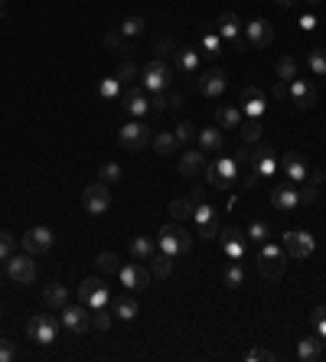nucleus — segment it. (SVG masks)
Masks as SVG:
<instances>
[{"label": "nucleus", "instance_id": "f257e3e1", "mask_svg": "<svg viewBox=\"0 0 326 362\" xmlns=\"http://www.w3.org/2000/svg\"><path fill=\"white\" fill-rule=\"evenodd\" d=\"M160 251L163 255H170V258H180V255H189L193 248V235H189V228L183 222H170L160 228Z\"/></svg>", "mask_w": 326, "mask_h": 362}, {"label": "nucleus", "instance_id": "f03ea898", "mask_svg": "<svg viewBox=\"0 0 326 362\" xmlns=\"http://www.w3.org/2000/svg\"><path fill=\"white\" fill-rule=\"evenodd\" d=\"M258 271H261L268 281H281L284 271H287V251L264 242V248L258 251Z\"/></svg>", "mask_w": 326, "mask_h": 362}, {"label": "nucleus", "instance_id": "7ed1b4c3", "mask_svg": "<svg viewBox=\"0 0 326 362\" xmlns=\"http://www.w3.org/2000/svg\"><path fill=\"white\" fill-rule=\"evenodd\" d=\"M151 138H153V131L140 118H134V121H127L121 131H118V144L127 150V153H138V150H144L147 144H151Z\"/></svg>", "mask_w": 326, "mask_h": 362}, {"label": "nucleus", "instance_id": "20e7f679", "mask_svg": "<svg viewBox=\"0 0 326 362\" xmlns=\"http://www.w3.org/2000/svg\"><path fill=\"white\" fill-rule=\"evenodd\" d=\"M140 82L147 92H166L173 82V69L166 65V59H151V63L140 69Z\"/></svg>", "mask_w": 326, "mask_h": 362}, {"label": "nucleus", "instance_id": "39448f33", "mask_svg": "<svg viewBox=\"0 0 326 362\" xmlns=\"http://www.w3.org/2000/svg\"><path fill=\"white\" fill-rule=\"evenodd\" d=\"M26 333H30L33 343L50 346V343H56V337H59V320H56L52 313H36V317L26 323Z\"/></svg>", "mask_w": 326, "mask_h": 362}, {"label": "nucleus", "instance_id": "423d86ee", "mask_svg": "<svg viewBox=\"0 0 326 362\" xmlns=\"http://www.w3.org/2000/svg\"><path fill=\"white\" fill-rule=\"evenodd\" d=\"M59 323L72 333V337H82L91 330V313H88L85 304H65L63 310H59Z\"/></svg>", "mask_w": 326, "mask_h": 362}, {"label": "nucleus", "instance_id": "0eeeda50", "mask_svg": "<svg viewBox=\"0 0 326 362\" xmlns=\"http://www.w3.org/2000/svg\"><path fill=\"white\" fill-rule=\"evenodd\" d=\"M206 180H209V187H215V189H228L239 180V163L232 160V157H219L215 163L206 167Z\"/></svg>", "mask_w": 326, "mask_h": 362}, {"label": "nucleus", "instance_id": "6e6552de", "mask_svg": "<svg viewBox=\"0 0 326 362\" xmlns=\"http://www.w3.org/2000/svg\"><path fill=\"white\" fill-rule=\"evenodd\" d=\"M82 209H85L88 215H105L108 209H111V189H108V183H91V187H85V193H82Z\"/></svg>", "mask_w": 326, "mask_h": 362}, {"label": "nucleus", "instance_id": "1a4fd4ad", "mask_svg": "<svg viewBox=\"0 0 326 362\" xmlns=\"http://www.w3.org/2000/svg\"><path fill=\"white\" fill-rule=\"evenodd\" d=\"M118 281H121L127 290H138L140 294V290L151 288L153 275H151V268H144V262H127L118 268Z\"/></svg>", "mask_w": 326, "mask_h": 362}, {"label": "nucleus", "instance_id": "9d476101", "mask_svg": "<svg viewBox=\"0 0 326 362\" xmlns=\"http://www.w3.org/2000/svg\"><path fill=\"white\" fill-rule=\"evenodd\" d=\"M7 277H10L13 284H33L36 281V262H33V255L30 251H23V255L13 251L10 258H7Z\"/></svg>", "mask_w": 326, "mask_h": 362}, {"label": "nucleus", "instance_id": "9b49d317", "mask_svg": "<svg viewBox=\"0 0 326 362\" xmlns=\"http://www.w3.org/2000/svg\"><path fill=\"white\" fill-rule=\"evenodd\" d=\"M314 248H316V242L307 228H290V232H284V251H287V258H294V262L310 258Z\"/></svg>", "mask_w": 326, "mask_h": 362}, {"label": "nucleus", "instance_id": "f8f14e48", "mask_svg": "<svg viewBox=\"0 0 326 362\" xmlns=\"http://www.w3.org/2000/svg\"><path fill=\"white\" fill-rule=\"evenodd\" d=\"M189 222H193V228H196V235L199 238H215L219 232H222V222H219V215H215V209L209 206V202H199Z\"/></svg>", "mask_w": 326, "mask_h": 362}, {"label": "nucleus", "instance_id": "ddd939ff", "mask_svg": "<svg viewBox=\"0 0 326 362\" xmlns=\"http://www.w3.org/2000/svg\"><path fill=\"white\" fill-rule=\"evenodd\" d=\"M193 85H196V92L206 95V98H219V95L226 92V85H228V75L222 72V69H206V72L196 75Z\"/></svg>", "mask_w": 326, "mask_h": 362}, {"label": "nucleus", "instance_id": "4468645a", "mask_svg": "<svg viewBox=\"0 0 326 362\" xmlns=\"http://www.w3.org/2000/svg\"><path fill=\"white\" fill-rule=\"evenodd\" d=\"M219 245L226 251L228 262H241V255H245V245H248V235L235 228V225H226L222 232H219Z\"/></svg>", "mask_w": 326, "mask_h": 362}, {"label": "nucleus", "instance_id": "2eb2a0df", "mask_svg": "<svg viewBox=\"0 0 326 362\" xmlns=\"http://www.w3.org/2000/svg\"><path fill=\"white\" fill-rule=\"evenodd\" d=\"M78 300L85 304L88 310L108 307V288H105V281H101V277H85V281L78 284Z\"/></svg>", "mask_w": 326, "mask_h": 362}, {"label": "nucleus", "instance_id": "dca6fc26", "mask_svg": "<svg viewBox=\"0 0 326 362\" xmlns=\"http://www.w3.org/2000/svg\"><path fill=\"white\" fill-rule=\"evenodd\" d=\"M52 245H56V235L46 225H33L23 235V251H30V255H50Z\"/></svg>", "mask_w": 326, "mask_h": 362}, {"label": "nucleus", "instance_id": "f3484780", "mask_svg": "<svg viewBox=\"0 0 326 362\" xmlns=\"http://www.w3.org/2000/svg\"><path fill=\"white\" fill-rule=\"evenodd\" d=\"M245 43H248L251 50H268L274 43V26L268 23V20H251L245 26Z\"/></svg>", "mask_w": 326, "mask_h": 362}, {"label": "nucleus", "instance_id": "a211bd4d", "mask_svg": "<svg viewBox=\"0 0 326 362\" xmlns=\"http://www.w3.org/2000/svg\"><path fill=\"white\" fill-rule=\"evenodd\" d=\"M287 98L294 101L301 111L314 108V105H316V88H314V82H307V78H294V82H287Z\"/></svg>", "mask_w": 326, "mask_h": 362}, {"label": "nucleus", "instance_id": "6ab92c4d", "mask_svg": "<svg viewBox=\"0 0 326 362\" xmlns=\"http://www.w3.org/2000/svg\"><path fill=\"white\" fill-rule=\"evenodd\" d=\"M271 206L281 209V213H290V209H297L301 206V193H297V183H277L271 189Z\"/></svg>", "mask_w": 326, "mask_h": 362}, {"label": "nucleus", "instance_id": "aec40b11", "mask_svg": "<svg viewBox=\"0 0 326 362\" xmlns=\"http://www.w3.org/2000/svg\"><path fill=\"white\" fill-rule=\"evenodd\" d=\"M277 167H281V173L287 176L290 183H303L307 173H310V170H307V160H303V153H287V157H281Z\"/></svg>", "mask_w": 326, "mask_h": 362}, {"label": "nucleus", "instance_id": "412c9836", "mask_svg": "<svg viewBox=\"0 0 326 362\" xmlns=\"http://www.w3.org/2000/svg\"><path fill=\"white\" fill-rule=\"evenodd\" d=\"M239 108L248 114V118H258V114L264 111V92L258 85H245V88H241Z\"/></svg>", "mask_w": 326, "mask_h": 362}, {"label": "nucleus", "instance_id": "4be33fe9", "mask_svg": "<svg viewBox=\"0 0 326 362\" xmlns=\"http://www.w3.org/2000/svg\"><path fill=\"white\" fill-rule=\"evenodd\" d=\"M215 33H219L222 39H228V43L241 46V20L235 17V13H222V17L215 20Z\"/></svg>", "mask_w": 326, "mask_h": 362}, {"label": "nucleus", "instance_id": "5701e85b", "mask_svg": "<svg viewBox=\"0 0 326 362\" xmlns=\"http://www.w3.org/2000/svg\"><path fill=\"white\" fill-rule=\"evenodd\" d=\"M121 98H124V108L131 118H144V114L151 111V98L140 88H127V92H121Z\"/></svg>", "mask_w": 326, "mask_h": 362}, {"label": "nucleus", "instance_id": "b1692460", "mask_svg": "<svg viewBox=\"0 0 326 362\" xmlns=\"http://www.w3.org/2000/svg\"><path fill=\"white\" fill-rule=\"evenodd\" d=\"M127 248H131V258H134V262H151L153 255H157V242H153L151 235H134Z\"/></svg>", "mask_w": 326, "mask_h": 362}, {"label": "nucleus", "instance_id": "393cba45", "mask_svg": "<svg viewBox=\"0 0 326 362\" xmlns=\"http://www.w3.org/2000/svg\"><path fill=\"white\" fill-rule=\"evenodd\" d=\"M215 121H219V127H226V131H235V127H241V121H245V111H241L239 105H222V108L215 111Z\"/></svg>", "mask_w": 326, "mask_h": 362}, {"label": "nucleus", "instance_id": "a878e982", "mask_svg": "<svg viewBox=\"0 0 326 362\" xmlns=\"http://www.w3.org/2000/svg\"><path fill=\"white\" fill-rule=\"evenodd\" d=\"M320 183H323V173H320V170L307 173L303 189H297V193H301V206H314V202L320 200Z\"/></svg>", "mask_w": 326, "mask_h": 362}, {"label": "nucleus", "instance_id": "bb28decb", "mask_svg": "<svg viewBox=\"0 0 326 362\" xmlns=\"http://www.w3.org/2000/svg\"><path fill=\"white\" fill-rule=\"evenodd\" d=\"M323 356V339L320 337H303L297 343V359L301 362H316Z\"/></svg>", "mask_w": 326, "mask_h": 362}, {"label": "nucleus", "instance_id": "cd10ccee", "mask_svg": "<svg viewBox=\"0 0 326 362\" xmlns=\"http://www.w3.org/2000/svg\"><path fill=\"white\" fill-rule=\"evenodd\" d=\"M202 167H206V153H202L199 147H196V150H186V153L180 157V173H183V176H196Z\"/></svg>", "mask_w": 326, "mask_h": 362}, {"label": "nucleus", "instance_id": "c85d7f7f", "mask_svg": "<svg viewBox=\"0 0 326 362\" xmlns=\"http://www.w3.org/2000/svg\"><path fill=\"white\" fill-rule=\"evenodd\" d=\"M111 313L118 317V320H134L138 317V300L131 297V294H121V297H114L111 300Z\"/></svg>", "mask_w": 326, "mask_h": 362}, {"label": "nucleus", "instance_id": "c756f323", "mask_svg": "<svg viewBox=\"0 0 326 362\" xmlns=\"http://www.w3.org/2000/svg\"><path fill=\"white\" fill-rule=\"evenodd\" d=\"M153 150L160 153V157H173L176 147H180V140H176V134H170V131H153V138H151Z\"/></svg>", "mask_w": 326, "mask_h": 362}, {"label": "nucleus", "instance_id": "7c9ffc66", "mask_svg": "<svg viewBox=\"0 0 326 362\" xmlns=\"http://www.w3.org/2000/svg\"><path fill=\"white\" fill-rule=\"evenodd\" d=\"M196 140H199L202 153H219V150H222V131H215V127H206V131H199V134H196Z\"/></svg>", "mask_w": 326, "mask_h": 362}, {"label": "nucleus", "instance_id": "2f4dec72", "mask_svg": "<svg viewBox=\"0 0 326 362\" xmlns=\"http://www.w3.org/2000/svg\"><path fill=\"white\" fill-rule=\"evenodd\" d=\"M274 72H277V78L281 82H294L297 75H301V65H297V59L294 56H281L274 63Z\"/></svg>", "mask_w": 326, "mask_h": 362}, {"label": "nucleus", "instance_id": "473e14b6", "mask_svg": "<svg viewBox=\"0 0 326 362\" xmlns=\"http://www.w3.org/2000/svg\"><path fill=\"white\" fill-rule=\"evenodd\" d=\"M105 46L111 52H118V56H124V59L131 56V43H127V36L121 30H108V33H105Z\"/></svg>", "mask_w": 326, "mask_h": 362}, {"label": "nucleus", "instance_id": "72a5a7b5", "mask_svg": "<svg viewBox=\"0 0 326 362\" xmlns=\"http://www.w3.org/2000/svg\"><path fill=\"white\" fill-rule=\"evenodd\" d=\"M43 300H46L50 307H56V310H63L65 304H69V288H65V284H50V288L43 290Z\"/></svg>", "mask_w": 326, "mask_h": 362}, {"label": "nucleus", "instance_id": "f704fd0d", "mask_svg": "<svg viewBox=\"0 0 326 362\" xmlns=\"http://www.w3.org/2000/svg\"><path fill=\"white\" fill-rule=\"evenodd\" d=\"M176 69H180L183 75H196V69H199V52L176 50Z\"/></svg>", "mask_w": 326, "mask_h": 362}, {"label": "nucleus", "instance_id": "c9c22d12", "mask_svg": "<svg viewBox=\"0 0 326 362\" xmlns=\"http://www.w3.org/2000/svg\"><path fill=\"white\" fill-rule=\"evenodd\" d=\"M193 213H196V206H193V200H189V196H176V200L170 202V215H173L176 222H186V219H193Z\"/></svg>", "mask_w": 326, "mask_h": 362}, {"label": "nucleus", "instance_id": "e433bc0d", "mask_svg": "<svg viewBox=\"0 0 326 362\" xmlns=\"http://www.w3.org/2000/svg\"><path fill=\"white\" fill-rule=\"evenodd\" d=\"M222 281H226V288H232V290L241 288V284H245V268H241V262H228Z\"/></svg>", "mask_w": 326, "mask_h": 362}, {"label": "nucleus", "instance_id": "4c0bfd02", "mask_svg": "<svg viewBox=\"0 0 326 362\" xmlns=\"http://www.w3.org/2000/svg\"><path fill=\"white\" fill-rule=\"evenodd\" d=\"M239 134L245 144H258V140H261V121H258V118H245Z\"/></svg>", "mask_w": 326, "mask_h": 362}, {"label": "nucleus", "instance_id": "58836bf2", "mask_svg": "<svg viewBox=\"0 0 326 362\" xmlns=\"http://www.w3.org/2000/svg\"><path fill=\"white\" fill-rule=\"evenodd\" d=\"M170 271H173V258L170 255H153L151 258V275L153 277H170Z\"/></svg>", "mask_w": 326, "mask_h": 362}, {"label": "nucleus", "instance_id": "ea45409f", "mask_svg": "<svg viewBox=\"0 0 326 362\" xmlns=\"http://www.w3.org/2000/svg\"><path fill=\"white\" fill-rule=\"evenodd\" d=\"M101 275H118V268H121V258L114 255V251H101L98 258H95Z\"/></svg>", "mask_w": 326, "mask_h": 362}, {"label": "nucleus", "instance_id": "a19ab883", "mask_svg": "<svg viewBox=\"0 0 326 362\" xmlns=\"http://www.w3.org/2000/svg\"><path fill=\"white\" fill-rule=\"evenodd\" d=\"M121 176H124V170H121V163H114V160H108V163H101V170H98V180L101 183H121Z\"/></svg>", "mask_w": 326, "mask_h": 362}, {"label": "nucleus", "instance_id": "79ce46f5", "mask_svg": "<svg viewBox=\"0 0 326 362\" xmlns=\"http://www.w3.org/2000/svg\"><path fill=\"white\" fill-rule=\"evenodd\" d=\"M98 95L105 101H118V98H121V82H118V75H114V78H101Z\"/></svg>", "mask_w": 326, "mask_h": 362}, {"label": "nucleus", "instance_id": "37998d69", "mask_svg": "<svg viewBox=\"0 0 326 362\" xmlns=\"http://www.w3.org/2000/svg\"><path fill=\"white\" fill-rule=\"evenodd\" d=\"M245 235H248L251 242H261V245H264V242H268V235H271V225L264 222V219H254V222L245 228Z\"/></svg>", "mask_w": 326, "mask_h": 362}, {"label": "nucleus", "instance_id": "c03bdc74", "mask_svg": "<svg viewBox=\"0 0 326 362\" xmlns=\"http://www.w3.org/2000/svg\"><path fill=\"white\" fill-rule=\"evenodd\" d=\"M111 307H95L91 310V330H108L111 326Z\"/></svg>", "mask_w": 326, "mask_h": 362}, {"label": "nucleus", "instance_id": "a18cd8bd", "mask_svg": "<svg viewBox=\"0 0 326 362\" xmlns=\"http://www.w3.org/2000/svg\"><path fill=\"white\" fill-rule=\"evenodd\" d=\"M138 78H140V69L131 63V59H124L121 69H118V82H121V85H131V82H138Z\"/></svg>", "mask_w": 326, "mask_h": 362}, {"label": "nucleus", "instance_id": "49530a36", "mask_svg": "<svg viewBox=\"0 0 326 362\" xmlns=\"http://www.w3.org/2000/svg\"><path fill=\"white\" fill-rule=\"evenodd\" d=\"M310 323H314V333H316L320 339H323V346H326V304H320V307L314 310Z\"/></svg>", "mask_w": 326, "mask_h": 362}, {"label": "nucleus", "instance_id": "de8ad7c7", "mask_svg": "<svg viewBox=\"0 0 326 362\" xmlns=\"http://www.w3.org/2000/svg\"><path fill=\"white\" fill-rule=\"evenodd\" d=\"M144 17H124V23L118 26V30H121V33H124V36H140V33H144Z\"/></svg>", "mask_w": 326, "mask_h": 362}, {"label": "nucleus", "instance_id": "09e8293b", "mask_svg": "<svg viewBox=\"0 0 326 362\" xmlns=\"http://www.w3.org/2000/svg\"><path fill=\"white\" fill-rule=\"evenodd\" d=\"M173 134H176V140H180V144H189V140H196V134H199V127L193 125V121H180Z\"/></svg>", "mask_w": 326, "mask_h": 362}, {"label": "nucleus", "instance_id": "8fccbe9b", "mask_svg": "<svg viewBox=\"0 0 326 362\" xmlns=\"http://www.w3.org/2000/svg\"><path fill=\"white\" fill-rule=\"evenodd\" d=\"M13 251H17V238H13V232L0 228V262H7Z\"/></svg>", "mask_w": 326, "mask_h": 362}, {"label": "nucleus", "instance_id": "3c124183", "mask_svg": "<svg viewBox=\"0 0 326 362\" xmlns=\"http://www.w3.org/2000/svg\"><path fill=\"white\" fill-rule=\"evenodd\" d=\"M307 63H310V69H314L316 75H326V46H320V50L310 52V59H307Z\"/></svg>", "mask_w": 326, "mask_h": 362}, {"label": "nucleus", "instance_id": "603ef678", "mask_svg": "<svg viewBox=\"0 0 326 362\" xmlns=\"http://www.w3.org/2000/svg\"><path fill=\"white\" fill-rule=\"evenodd\" d=\"M258 183H261V173L254 170V163H245V176H241V187H245V189H254Z\"/></svg>", "mask_w": 326, "mask_h": 362}, {"label": "nucleus", "instance_id": "864d4df0", "mask_svg": "<svg viewBox=\"0 0 326 362\" xmlns=\"http://www.w3.org/2000/svg\"><path fill=\"white\" fill-rule=\"evenodd\" d=\"M151 111H153V114L170 111V98H166L163 92H151Z\"/></svg>", "mask_w": 326, "mask_h": 362}, {"label": "nucleus", "instance_id": "5fc2aeb1", "mask_svg": "<svg viewBox=\"0 0 326 362\" xmlns=\"http://www.w3.org/2000/svg\"><path fill=\"white\" fill-rule=\"evenodd\" d=\"M202 46H206V56H219V50H222V36H219V33H209V36L202 39Z\"/></svg>", "mask_w": 326, "mask_h": 362}, {"label": "nucleus", "instance_id": "6e6d98bb", "mask_svg": "<svg viewBox=\"0 0 326 362\" xmlns=\"http://www.w3.org/2000/svg\"><path fill=\"white\" fill-rule=\"evenodd\" d=\"M17 359V346H13V339H0V362H13Z\"/></svg>", "mask_w": 326, "mask_h": 362}, {"label": "nucleus", "instance_id": "4d7b16f0", "mask_svg": "<svg viewBox=\"0 0 326 362\" xmlns=\"http://www.w3.org/2000/svg\"><path fill=\"white\" fill-rule=\"evenodd\" d=\"M245 359H248V362H274L277 352H271V350H251Z\"/></svg>", "mask_w": 326, "mask_h": 362}, {"label": "nucleus", "instance_id": "13d9d810", "mask_svg": "<svg viewBox=\"0 0 326 362\" xmlns=\"http://www.w3.org/2000/svg\"><path fill=\"white\" fill-rule=\"evenodd\" d=\"M166 56H176L173 39H160V43H157V59H166Z\"/></svg>", "mask_w": 326, "mask_h": 362}, {"label": "nucleus", "instance_id": "bf43d9fd", "mask_svg": "<svg viewBox=\"0 0 326 362\" xmlns=\"http://www.w3.org/2000/svg\"><path fill=\"white\" fill-rule=\"evenodd\" d=\"M232 160L239 163V167H245V163L251 160V150H248V147H239V150H235V157H232Z\"/></svg>", "mask_w": 326, "mask_h": 362}, {"label": "nucleus", "instance_id": "052dcab7", "mask_svg": "<svg viewBox=\"0 0 326 362\" xmlns=\"http://www.w3.org/2000/svg\"><path fill=\"white\" fill-rule=\"evenodd\" d=\"M271 95H274V98H287V82H281V78H277V85L271 88Z\"/></svg>", "mask_w": 326, "mask_h": 362}, {"label": "nucleus", "instance_id": "680f3d73", "mask_svg": "<svg viewBox=\"0 0 326 362\" xmlns=\"http://www.w3.org/2000/svg\"><path fill=\"white\" fill-rule=\"evenodd\" d=\"M189 200H193V206H199V202H206V189L196 187L193 193H189Z\"/></svg>", "mask_w": 326, "mask_h": 362}, {"label": "nucleus", "instance_id": "e2e57ef3", "mask_svg": "<svg viewBox=\"0 0 326 362\" xmlns=\"http://www.w3.org/2000/svg\"><path fill=\"white\" fill-rule=\"evenodd\" d=\"M166 98H170V111H176V108L183 105V95H180V92H173V95H166Z\"/></svg>", "mask_w": 326, "mask_h": 362}, {"label": "nucleus", "instance_id": "0e129e2a", "mask_svg": "<svg viewBox=\"0 0 326 362\" xmlns=\"http://www.w3.org/2000/svg\"><path fill=\"white\" fill-rule=\"evenodd\" d=\"M277 7H294V3H297V0H274Z\"/></svg>", "mask_w": 326, "mask_h": 362}, {"label": "nucleus", "instance_id": "69168bd1", "mask_svg": "<svg viewBox=\"0 0 326 362\" xmlns=\"http://www.w3.org/2000/svg\"><path fill=\"white\" fill-rule=\"evenodd\" d=\"M307 3H310V7H320V3H323V0H307Z\"/></svg>", "mask_w": 326, "mask_h": 362}, {"label": "nucleus", "instance_id": "338daca9", "mask_svg": "<svg viewBox=\"0 0 326 362\" xmlns=\"http://www.w3.org/2000/svg\"><path fill=\"white\" fill-rule=\"evenodd\" d=\"M3 10H7V7H3V0H0V17H3Z\"/></svg>", "mask_w": 326, "mask_h": 362}]
</instances>
